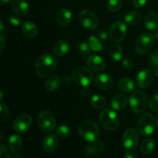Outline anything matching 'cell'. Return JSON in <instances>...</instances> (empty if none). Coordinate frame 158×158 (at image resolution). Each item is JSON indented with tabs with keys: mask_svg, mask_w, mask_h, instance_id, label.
<instances>
[{
	"mask_svg": "<svg viewBox=\"0 0 158 158\" xmlns=\"http://www.w3.org/2000/svg\"><path fill=\"white\" fill-rule=\"evenodd\" d=\"M134 65V61H133L132 59L131 58H126L124 59V60H122V66H123L125 69L130 70V69H133Z\"/></svg>",
	"mask_w": 158,
	"mask_h": 158,
	"instance_id": "cell-39",
	"label": "cell"
},
{
	"mask_svg": "<svg viewBox=\"0 0 158 158\" xmlns=\"http://www.w3.org/2000/svg\"><path fill=\"white\" fill-rule=\"evenodd\" d=\"M145 26L150 31H154L158 28V14L155 12L148 13L144 19Z\"/></svg>",
	"mask_w": 158,
	"mask_h": 158,
	"instance_id": "cell-21",
	"label": "cell"
},
{
	"mask_svg": "<svg viewBox=\"0 0 158 158\" xmlns=\"http://www.w3.org/2000/svg\"><path fill=\"white\" fill-rule=\"evenodd\" d=\"M38 124L44 133H52L56 128V119L53 114L48 110L41 112L38 117Z\"/></svg>",
	"mask_w": 158,
	"mask_h": 158,
	"instance_id": "cell-7",
	"label": "cell"
},
{
	"mask_svg": "<svg viewBox=\"0 0 158 158\" xmlns=\"http://www.w3.org/2000/svg\"><path fill=\"white\" fill-rule=\"evenodd\" d=\"M23 139L18 134H13L9 139V148L12 153H15L21 148Z\"/></svg>",
	"mask_w": 158,
	"mask_h": 158,
	"instance_id": "cell-25",
	"label": "cell"
},
{
	"mask_svg": "<svg viewBox=\"0 0 158 158\" xmlns=\"http://www.w3.org/2000/svg\"><path fill=\"white\" fill-rule=\"evenodd\" d=\"M79 21L85 29L89 30L96 29L99 25V19L96 14L89 9H83L80 12Z\"/></svg>",
	"mask_w": 158,
	"mask_h": 158,
	"instance_id": "cell-8",
	"label": "cell"
},
{
	"mask_svg": "<svg viewBox=\"0 0 158 158\" xmlns=\"http://www.w3.org/2000/svg\"><path fill=\"white\" fill-rule=\"evenodd\" d=\"M154 37L156 39V40H158V29L155 32V34H154Z\"/></svg>",
	"mask_w": 158,
	"mask_h": 158,
	"instance_id": "cell-49",
	"label": "cell"
},
{
	"mask_svg": "<svg viewBox=\"0 0 158 158\" xmlns=\"http://www.w3.org/2000/svg\"><path fill=\"white\" fill-rule=\"evenodd\" d=\"M3 97H4V94H3L2 90L0 89V102L3 100Z\"/></svg>",
	"mask_w": 158,
	"mask_h": 158,
	"instance_id": "cell-48",
	"label": "cell"
},
{
	"mask_svg": "<svg viewBox=\"0 0 158 158\" xmlns=\"http://www.w3.org/2000/svg\"><path fill=\"white\" fill-rule=\"evenodd\" d=\"M156 124H157V127H158V116L157 117V120H156Z\"/></svg>",
	"mask_w": 158,
	"mask_h": 158,
	"instance_id": "cell-50",
	"label": "cell"
},
{
	"mask_svg": "<svg viewBox=\"0 0 158 158\" xmlns=\"http://www.w3.org/2000/svg\"><path fill=\"white\" fill-rule=\"evenodd\" d=\"M123 48L119 44H113L109 49V56L114 62H119L123 58Z\"/></svg>",
	"mask_w": 158,
	"mask_h": 158,
	"instance_id": "cell-23",
	"label": "cell"
},
{
	"mask_svg": "<svg viewBox=\"0 0 158 158\" xmlns=\"http://www.w3.org/2000/svg\"><path fill=\"white\" fill-rule=\"evenodd\" d=\"M127 101L128 100L126 96L118 94V95H115L111 99L110 104L113 109L117 111H120L126 108L127 105Z\"/></svg>",
	"mask_w": 158,
	"mask_h": 158,
	"instance_id": "cell-18",
	"label": "cell"
},
{
	"mask_svg": "<svg viewBox=\"0 0 158 158\" xmlns=\"http://www.w3.org/2000/svg\"><path fill=\"white\" fill-rule=\"evenodd\" d=\"M150 63L152 68L158 66V50H155L150 56Z\"/></svg>",
	"mask_w": 158,
	"mask_h": 158,
	"instance_id": "cell-38",
	"label": "cell"
},
{
	"mask_svg": "<svg viewBox=\"0 0 158 158\" xmlns=\"http://www.w3.org/2000/svg\"><path fill=\"white\" fill-rule=\"evenodd\" d=\"M100 124L107 131H115L119 127V119L115 111L106 109L101 112L99 117Z\"/></svg>",
	"mask_w": 158,
	"mask_h": 158,
	"instance_id": "cell-5",
	"label": "cell"
},
{
	"mask_svg": "<svg viewBox=\"0 0 158 158\" xmlns=\"http://www.w3.org/2000/svg\"><path fill=\"white\" fill-rule=\"evenodd\" d=\"M11 1H12V0H0V5L8 4V3Z\"/></svg>",
	"mask_w": 158,
	"mask_h": 158,
	"instance_id": "cell-46",
	"label": "cell"
},
{
	"mask_svg": "<svg viewBox=\"0 0 158 158\" xmlns=\"http://www.w3.org/2000/svg\"><path fill=\"white\" fill-rule=\"evenodd\" d=\"M77 49H78L79 52L83 56H86L88 54H89L91 50L89 46V44L86 43H84V42H82V43H79L78 46H77Z\"/></svg>",
	"mask_w": 158,
	"mask_h": 158,
	"instance_id": "cell-34",
	"label": "cell"
},
{
	"mask_svg": "<svg viewBox=\"0 0 158 158\" xmlns=\"http://www.w3.org/2000/svg\"><path fill=\"white\" fill-rule=\"evenodd\" d=\"M133 6L135 8H141L143 6H145V4L147 3V0H132Z\"/></svg>",
	"mask_w": 158,
	"mask_h": 158,
	"instance_id": "cell-42",
	"label": "cell"
},
{
	"mask_svg": "<svg viewBox=\"0 0 158 158\" xmlns=\"http://www.w3.org/2000/svg\"><path fill=\"white\" fill-rule=\"evenodd\" d=\"M104 149V144L103 142L100 141V140H95L93 142L92 144L89 145L86 148V152L89 154H94L96 153L101 152Z\"/></svg>",
	"mask_w": 158,
	"mask_h": 158,
	"instance_id": "cell-31",
	"label": "cell"
},
{
	"mask_svg": "<svg viewBox=\"0 0 158 158\" xmlns=\"http://www.w3.org/2000/svg\"><path fill=\"white\" fill-rule=\"evenodd\" d=\"M154 81V74L149 69H144L140 71L137 77L136 83L141 89H146L152 84Z\"/></svg>",
	"mask_w": 158,
	"mask_h": 158,
	"instance_id": "cell-12",
	"label": "cell"
},
{
	"mask_svg": "<svg viewBox=\"0 0 158 158\" xmlns=\"http://www.w3.org/2000/svg\"><path fill=\"white\" fill-rule=\"evenodd\" d=\"M88 66L91 69L97 72H101L106 67V63L101 56L97 55H89L86 60Z\"/></svg>",
	"mask_w": 158,
	"mask_h": 158,
	"instance_id": "cell-14",
	"label": "cell"
},
{
	"mask_svg": "<svg viewBox=\"0 0 158 158\" xmlns=\"http://www.w3.org/2000/svg\"><path fill=\"white\" fill-rule=\"evenodd\" d=\"M73 81L81 86H89L94 81V75L88 68L83 66H77L72 73Z\"/></svg>",
	"mask_w": 158,
	"mask_h": 158,
	"instance_id": "cell-3",
	"label": "cell"
},
{
	"mask_svg": "<svg viewBox=\"0 0 158 158\" xmlns=\"http://www.w3.org/2000/svg\"><path fill=\"white\" fill-rule=\"evenodd\" d=\"M5 44H6V39L3 35H0V52L3 49Z\"/></svg>",
	"mask_w": 158,
	"mask_h": 158,
	"instance_id": "cell-43",
	"label": "cell"
},
{
	"mask_svg": "<svg viewBox=\"0 0 158 158\" xmlns=\"http://www.w3.org/2000/svg\"><path fill=\"white\" fill-rule=\"evenodd\" d=\"M148 99L146 94L140 90L134 91L130 97V106L134 113L140 114L146 110Z\"/></svg>",
	"mask_w": 158,
	"mask_h": 158,
	"instance_id": "cell-6",
	"label": "cell"
},
{
	"mask_svg": "<svg viewBox=\"0 0 158 158\" xmlns=\"http://www.w3.org/2000/svg\"><path fill=\"white\" fill-rule=\"evenodd\" d=\"M123 5V0H109L107 7L110 12H117Z\"/></svg>",
	"mask_w": 158,
	"mask_h": 158,
	"instance_id": "cell-33",
	"label": "cell"
},
{
	"mask_svg": "<svg viewBox=\"0 0 158 158\" xmlns=\"http://www.w3.org/2000/svg\"><path fill=\"white\" fill-rule=\"evenodd\" d=\"M141 19V14L139 12H131L127 13L125 16V23L129 26H134L140 22Z\"/></svg>",
	"mask_w": 158,
	"mask_h": 158,
	"instance_id": "cell-28",
	"label": "cell"
},
{
	"mask_svg": "<svg viewBox=\"0 0 158 158\" xmlns=\"http://www.w3.org/2000/svg\"><path fill=\"white\" fill-rule=\"evenodd\" d=\"M9 117V110L7 106L0 103V122L6 121Z\"/></svg>",
	"mask_w": 158,
	"mask_h": 158,
	"instance_id": "cell-35",
	"label": "cell"
},
{
	"mask_svg": "<svg viewBox=\"0 0 158 158\" xmlns=\"http://www.w3.org/2000/svg\"><path fill=\"white\" fill-rule=\"evenodd\" d=\"M139 143V135L136 130L129 128L127 130L122 137V143L127 149L133 150L136 148Z\"/></svg>",
	"mask_w": 158,
	"mask_h": 158,
	"instance_id": "cell-11",
	"label": "cell"
},
{
	"mask_svg": "<svg viewBox=\"0 0 158 158\" xmlns=\"http://www.w3.org/2000/svg\"><path fill=\"white\" fill-rule=\"evenodd\" d=\"M149 106L154 112H158V94H155L149 101Z\"/></svg>",
	"mask_w": 158,
	"mask_h": 158,
	"instance_id": "cell-36",
	"label": "cell"
},
{
	"mask_svg": "<svg viewBox=\"0 0 158 158\" xmlns=\"http://www.w3.org/2000/svg\"><path fill=\"white\" fill-rule=\"evenodd\" d=\"M155 148V141L153 138H147L140 144V151L144 155L151 154Z\"/></svg>",
	"mask_w": 158,
	"mask_h": 158,
	"instance_id": "cell-26",
	"label": "cell"
},
{
	"mask_svg": "<svg viewBox=\"0 0 158 158\" xmlns=\"http://www.w3.org/2000/svg\"><path fill=\"white\" fill-rule=\"evenodd\" d=\"M90 103L93 107L97 110L103 109L106 106V100H105V98L103 96L98 95V94L93 96L92 98L90 99Z\"/></svg>",
	"mask_w": 158,
	"mask_h": 158,
	"instance_id": "cell-29",
	"label": "cell"
},
{
	"mask_svg": "<svg viewBox=\"0 0 158 158\" xmlns=\"http://www.w3.org/2000/svg\"><path fill=\"white\" fill-rule=\"evenodd\" d=\"M123 158H137V156H136V154H134V152L129 151V152H127L126 154H124Z\"/></svg>",
	"mask_w": 158,
	"mask_h": 158,
	"instance_id": "cell-44",
	"label": "cell"
},
{
	"mask_svg": "<svg viewBox=\"0 0 158 158\" xmlns=\"http://www.w3.org/2000/svg\"><path fill=\"white\" fill-rule=\"evenodd\" d=\"M13 158H21L19 157V156H15V157H14Z\"/></svg>",
	"mask_w": 158,
	"mask_h": 158,
	"instance_id": "cell-51",
	"label": "cell"
},
{
	"mask_svg": "<svg viewBox=\"0 0 158 158\" xmlns=\"http://www.w3.org/2000/svg\"><path fill=\"white\" fill-rule=\"evenodd\" d=\"M118 87L124 93H129L135 89V83L131 79L123 78L119 81Z\"/></svg>",
	"mask_w": 158,
	"mask_h": 158,
	"instance_id": "cell-27",
	"label": "cell"
},
{
	"mask_svg": "<svg viewBox=\"0 0 158 158\" xmlns=\"http://www.w3.org/2000/svg\"><path fill=\"white\" fill-rule=\"evenodd\" d=\"M22 32L28 38H34L38 33L36 25L30 21H26L22 25Z\"/></svg>",
	"mask_w": 158,
	"mask_h": 158,
	"instance_id": "cell-20",
	"label": "cell"
},
{
	"mask_svg": "<svg viewBox=\"0 0 158 158\" xmlns=\"http://www.w3.org/2000/svg\"><path fill=\"white\" fill-rule=\"evenodd\" d=\"M137 128L138 132L142 135H151L154 133L155 128L154 116L150 112L143 113L139 118Z\"/></svg>",
	"mask_w": 158,
	"mask_h": 158,
	"instance_id": "cell-4",
	"label": "cell"
},
{
	"mask_svg": "<svg viewBox=\"0 0 158 158\" xmlns=\"http://www.w3.org/2000/svg\"><path fill=\"white\" fill-rule=\"evenodd\" d=\"M56 66V60L51 54H43L35 62V72L40 77H47L53 73Z\"/></svg>",
	"mask_w": 158,
	"mask_h": 158,
	"instance_id": "cell-1",
	"label": "cell"
},
{
	"mask_svg": "<svg viewBox=\"0 0 158 158\" xmlns=\"http://www.w3.org/2000/svg\"><path fill=\"white\" fill-rule=\"evenodd\" d=\"M97 34H98L99 38L101 40H103V41H107L108 39H109L110 37L109 34H108L107 32H106V31L104 30V29H100V30H99Z\"/></svg>",
	"mask_w": 158,
	"mask_h": 158,
	"instance_id": "cell-41",
	"label": "cell"
},
{
	"mask_svg": "<svg viewBox=\"0 0 158 158\" xmlns=\"http://www.w3.org/2000/svg\"><path fill=\"white\" fill-rule=\"evenodd\" d=\"M154 74H155L156 77H158V66H155V67L154 68Z\"/></svg>",
	"mask_w": 158,
	"mask_h": 158,
	"instance_id": "cell-47",
	"label": "cell"
},
{
	"mask_svg": "<svg viewBox=\"0 0 158 158\" xmlns=\"http://www.w3.org/2000/svg\"><path fill=\"white\" fill-rule=\"evenodd\" d=\"M11 7L12 11L19 15H26L29 10V5L24 0H13Z\"/></svg>",
	"mask_w": 158,
	"mask_h": 158,
	"instance_id": "cell-17",
	"label": "cell"
},
{
	"mask_svg": "<svg viewBox=\"0 0 158 158\" xmlns=\"http://www.w3.org/2000/svg\"><path fill=\"white\" fill-rule=\"evenodd\" d=\"M127 32V28L124 23L116 22L113 23L109 30L110 38L116 43L121 42L125 38Z\"/></svg>",
	"mask_w": 158,
	"mask_h": 158,
	"instance_id": "cell-10",
	"label": "cell"
},
{
	"mask_svg": "<svg viewBox=\"0 0 158 158\" xmlns=\"http://www.w3.org/2000/svg\"><path fill=\"white\" fill-rule=\"evenodd\" d=\"M88 44L91 50L94 52H100L103 49V46L101 42L94 35H90L88 39Z\"/></svg>",
	"mask_w": 158,
	"mask_h": 158,
	"instance_id": "cell-30",
	"label": "cell"
},
{
	"mask_svg": "<svg viewBox=\"0 0 158 158\" xmlns=\"http://www.w3.org/2000/svg\"><path fill=\"white\" fill-rule=\"evenodd\" d=\"M71 20H72V13L69 9H62L58 11L56 14V21L59 25L66 26L71 23Z\"/></svg>",
	"mask_w": 158,
	"mask_h": 158,
	"instance_id": "cell-19",
	"label": "cell"
},
{
	"mask_svg": "<svg viewBox=\"0 0 158 158\" xmlns=\"http://www.w3.org/2000/svg\"><path fill=\"white\" fill-rule=\"evenodd\" d=\"M8 21L10 23L12 26H19L21 25H23V21H22L21 18L18 16V15H10V16L8 18Z\"/></svg>",
	"mask_w": 158,
	"mask_h": 158,
	"instance_id": "cell-37",
	"label": "cell"
},
{
	"mask_svg": "<svg viewBox=\"0 0 158 158\" xmlns=\"http://www.w3.org/2000/svg\"><path fill=\"white\" fill-rule=\"evenodd\" d=\"M78 132L83 139L89 142H94L98 138L100 127L94 120H86L80 122L78 125Z\"/></svg>",
	"mask_w": 158,
	"mask_h": 158,
	"instance_id": "cell-2",
	"label": "cell"
},
{
	"mask_svg": "<svg viewBox=\"0 0 158 158\" xmlns=\"http://www.w3.org/2000/svg\"><path fill=\"white\" fill-rule=\"evenodd\" d=\"M154 40V35L149 32H143L140 35L135 43V49L137 53L143 55L148 52L152 47Z\"/></svg>",
	"mask_w": 158,
	"mask_h": 158,
	"instance_id": "cell-9",
	"label": "cell"
},
{
	"mask_svg": "<svg viewBox=\"0 0 158 158\" xmlns=\"http://www.w3.org/2000/svg\"><path fill=\"white\" fill-rule=\"evenodd\" d=\"M114 80L112 77L105 73H100L95 78V85L97 88L100 89H111L114 86Z\"/></svg>",
	"mask_w": 158,
	"mask_h": 158,
	"instance_id": "cell-15",
	"label": "cell"
},
{
	"mask_svg": "<svg viewBox=\"0 0 158 158\" xmlns=\"http://www.w3.org/2000/svg\"><path fill=\"white\" fill-rule=\"evenodd\" d=\"M69 43L66 40H60L53 46L52 52L56 56H63L69 50Z\"/></svg>",
	"mask_w": 158,
	"mask_h": 158,
	"instance_id": "cell-22",
	"label": "cell"
},
{
	"mask_svg": "<svg viewBox=\"0 0 158 158\" xmlns=\"http://www.w3.org/2000/svg\"><path fill=\"white\" fill-rule=\"evenodd\" d=\"M61 83L62 80L60 77H59L58 76H52V77H49V79L46 80L45 86H46V89L48 91L54 92L60 87Z\"/></svg>",
	"mask_w": 158,
	"mask_h": 158,
	"instance_id": "cell-24",
	"label": "cell"
},
{
	"mask_svg": "<svg viewBox=\"0 0 158 158\" xmlns=\"http://www.w3.org/2000/svg\"><path fill=\"white\" fill-rule=\"evenodd\" d=\"M5 31V25L3 24L2 22L0 20V32H3Z\"/></svg>",
	"mask_w": 158,
	"mask_h": 158,
	"instance_id": "cell-45",
	"label": "cell"
},
{
	"mask_svg": "<svg viewBox=\"0 0 158 158\" xmlns=\"http://www.w3.org/2000/svg\"><path fill=\"white\" fill-rule=\"evenodd\" d=\"M56 133L57 135L61 138H67L70 136L71 131L67 126L65 125H62V126H59L56 129Z\"/></svg>",
	"mask_w": 158,
	"mask_h": 158,
	"instance_id": "cell-32",
	"label": "cell"
},
{
	"mask_svg": "<svg viewBox=\"0 0 158 158\" xmlns=\"http://www.w3.org/2000/svg\"><path fill=\"white\" fill-rule=\"evenodd\" d=\"M32 123V117L29 114L20 115L14 120L13 129L19 134L26 132Z\"/></svg>",
	"mask_w": 158,
	"mask_h": 158,
	"instance_id": "cell-13",
	"label": "cell"
},
{
	"mask_svg": "<svg viewBox=\"0 0 158 158\" xmlns=\"http://www.w3.org/2000/svg\"><path fill=\"white\" fill-rule=\"evenodd\" d=\"M0 158H10L9 150L2 143H0Z\"/></svg>",
	"mask_w": 158,
	"mask_h": 158,
	"instance_id": "cell-40",
	"label": "cell"
},
{
	"mask_svg": "<svg viewBox=\"0 0 158 158\" xmlns=\"http://www.w3.org/2000/svg\"><path fill=\"white\" fill-rule=\"evenodd\" d=\"M157 88H158V85H157Z\"/></svg>",
	"mask_w": 158,
	"mask_h": 158,
	"instance_id": "cell-52",
	"label": "cell"
},
{
	"mask_svg": "<svg viewBox=\"0 0 158 158\" xmlns=\"http://www.w3.org/2000/svg\"><path fill=\"white\" fill-rule=\"evenodd\" d=\"M59 145V140L56 136L49 134L45 137L43 142V147L45 151L47 153H52L56 150Z\"/></svg>",
	"mask_w": 158,
	"mask_h": 158,
	"instance_id": "cell-16",
	"label": "cell"
}]
</instances>
